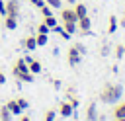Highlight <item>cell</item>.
I'll list each match as a JSON object with an SVG mask.
<instances>
[{
	"label": "cell",
	"mask_w": 125,
	"mask_h": 121,
	"mask_svg": "<svg viewBox=\"0 0 125 121\" xmlns=\"http://www.w3.org/2000/svg\"><path fill=\"white\" fill-rule=\"evenodd\" d=\"M37 31H39V33H45V35H47V33H49V27H47L45 23H39V27H37Z\"/></svg>",
	"instance_id": "cell-25"
},
{
	"label": "cell",
	"mask_w": 125,
	"mask_h": 121,
	"mask_svg": "<svg viewBox=\"0 0 125 121\" xmlns=\"http://www.w3.org/2000/svg\"><path fill=\"white\" fill-rule=\"evenodd\" d=\"M0 121H12V113H10V109L6 105L0 107Z\"/></svg>",
	"instance_id": "cell-15"
},
{
	"label": "cell",
	"mask_w": 125,
	"mask_h": 121,
	"mask_svg": "<svg viewBox=\"0 0 125 121\" xmlns=\"http://www.w3.org/2000/svg\"><path fill=\"white\" fill-rule=\"evenodd\" d=\"M4 25H6V29H16V27H18V18H14V16H4Z\"/></svg>",
	"instance_id": "cell-9"
},
{
	"label": "cell",
	"mask_w": 125,
	"mask_h": 121,
	"mask_svg": "<svg viewBox=\"0 0 125 121\" xmlns=\"http://www.w3.org/2000/svg\"><path fill=\"white\" fill-rule=\"evenodd\" d=\"M0 20H2V16H0Z\"/></svg>",
	"instance_id": "cell-34"
},
{
	"label": "cell",
	"mask_w": 125,
	"mask_h": 121,
	"mask_svg": "<svg viewBox=\"0 0 125 121\" xmlns=\"http://www.w3.org/2000/svg\"><path fill=\"white\" fill-rule=\"evenodd\" d=\"M74 47H76V49H78V51H80V55H82V57H84V55H86V47H84V45H82V43H76V45H74Z\"/></svg>",
	"instance_id": "cell-26"
},
{
	"label": "cell",
	"mask_w": 125,
	"mask_h": 121,
	"mask_svg": "<svg viewBox=\"0 0 125 121\" xmlns=\"http://www.w3.org/2000/svg\"><path fill=\"white\" fill-rule=\"evenodd\" d=\"M115 29H117V18H115V16H109V25H107V31H109V33H115Z\"/></svg>",
	"instance_id": "cell-18"
},
{
	"label": "cell",
	"mask_w": 125,
	"mask_h": 121,
	"mask_svg": "<svg viewBox=\"0 0 125 121\" xmlns=\"http://www.w3.org/2000/svg\"><path fill=\"white\" fill-rule=\"evenodd\" d=\"M55 117H57L55 109H47V113H45V121H55Z\"/></svg>",
	"instance_id": "cell-22"
},
{
	"label": "cell",
	"mask_w": 125,
	"mask_h": 121,
	"mask_svg": "<svg viewBox=\"0 0 125 121\" xmlns=\"http://www.w3.org/2000/svg\"><path fill=\"white\" fill-rule=\"evenodd\" d=\"M121 86L119 84H104L102 92H100V100L104 103H115L121 98Z\"/></svg>",
	"instance_id": "cell-1"
},
{
	"label": "cell",
	"mask_w": 125,
	"mask_h": 121,
	"mask_svg": "<svg viewBox=\"0 0 125 121\" xmlns=\"http://www.w3.org/2000/svg\"><path fill=\"white\" fill-rule=\"evenodd\" d=\"M119 25H121V27H125V14L119 18Z\"/></svg>",
	"instance_id": "cell-29"
},
{
	"label": "cell",
	"mask_w": 125,
	"mask_h": 121,
	"mask_svg": "<svg viewBox=\"0 0 125 121\" xmlns=\"http://www.w3.org/2000/svg\"><path fill=\"white\" fill-rule=\"evenodd\" d=\"M74 12H76V16H78V18H84V16H88V12H86V6H84V4H80V2H76V4H74Z\"/></svg>",
	"instance_id": "cell-13"
},
{
	"label": "cell",
	"mask_w": 125,
	"mask_h": 121,
	"mask_svg": "<svg viewBox=\"0 0 125 121\" xmlns=\"http://www.w3.org/2000/svg\"><path fill=\"white\" fill-rule=\"evenodd\" d=\"M12 72H14V76H16L18 80H23V82H33V74L29 72V66H27V62H25L23 59H18V60H16V64H14Z\"/></svg>",
	"instance_id": "cell-2"
},
{
	"label": "cell",
	"mask_w": 125,
	"mask_h": 121,
	"mask_svg": "<svg viewBox=\"0 0 125 121\" xmlns=\"http://www.w3.org/2000/svg\"><path fill=\"white\" fill-rule=\"evenodd\" d=\"M16 101H18V105H20V107H21V111H23V109H25V107H27V105H29V101H27V100H25V98H20V100H16Z\"/></svg>",
	"instance_id": "cell-24"
},
{
	"label": "cell",
	"mask_w": 125,
	"mask_h": 121,
	"mask_svg": "<svg viewBox=\"0 0 125 121\" xmlns=\"http://www.w3.org/2000/svg\"><path fill=\"white\" fill-rule=\"evenodd\" d=\"M6 16H14V18L20 16V2L18 0H8L6 2Z\"/></svg>",
	"instance_id": "cell-4"
},
{
	"label": "cell",
	"mask_w": 125,
	"mask_h": 121,
	"mask_svg": "<svg viewBox=\"0 0 125 121\" xmlns=\"http://www.w3.org/2000/svg\"><path fill=\"white\" fill-rule=\"evenodd\" d=\"M20 121H31V119H29V117H27V115H23V117H21V119H20Z\"/></svg>",
	"instance_id": "cell-31"
},
{
	"label": "cell",
	"mask_w": 125,
	"mask_h": 121,
	"mask_svg": "<svg viewBox=\"0 0 125 121\" xmlns=\"http://www.w3.org/2000/svg\"><path fill=\"white\" fill-rule=\"evenodd\" d=\"M72 111H74V107L70 105V101H62V103H61V107H59L61 117H70V115H72Z\"/></svg>",
	"instance_id": "cell-7"
},
{
	"label": "cell",
	"mask_w": 125,
	"mask_h": 121,
	"mask_svg": "<svg viewBox=\"0 0 125 121\" xmlns=\"http://www.w3.org/2000/svg\"><path fill=\"white\" fill-rule=\"evenodd\" d=\"M86 121H98V109H96V103H90V105H88Z\"/></svg>",
	"instance_id": "cell-8"
},
{
	"label": "cell",
	"mask_w": 125,
	"mask_h": 121,
	"mask_svg": "<svg viewBox=\"0 0 125 121\" xmlns=\"http://www.w3.org/2000/svg\"><path fill=\"white\" fill-rule=\"evenodd\" d=\"M123 53H125V47H123V45H117V47H115V57H117V59H121V57H123Z\"/></svg>",
	"instance_id": "cell-23"
},
{
	"label": "cell",
	"mask_w": 125,
	"mask_h": 121,
	"mask_svg": "<svg viewBox=\"0 0 125 121\" xmlns=\"http://www.w3.org/2000/svg\"><path fill=\"white\" fill-rule=\"evenodd\" d=\"M66 2H68V4H76V0H66Z\"/></svg>",
	"instance_id": "cell-33"
},
{
	"label": "cell",
	"mask_w": 125,
	"mask_h": 121,
	"mask_svg": "<svg viewBox=\"0 0 125 121\" xmlns=\"http://www.w3.org/2000/svg\"><path fill=\"white\" fill-rule=\"evenodd\" d=\"M0 16H6V2L0 0Z\"/></svg>",
	"instance_id": "cell-27"
},
{
	"label": "cell",
	"mask_w": 125,
	"mask_h": 121,
	"mask_svg": "<svg viewBox=\"0 0 125 121\" xmlns=\"http://www.w3.org/2000/svg\"><path fill=\"white\" fill-rule=\"evenodd\" d=\"M6 107L10 109V113H12V115H20V113H21V107L18 105V101H16V100H10V101L6 103Z\"/></svg>",
	"instance_id": "cell-10"
},
{
	"label": "cell",
	"mask_w": 125,
	"mask_h": 121,
	"mask_svg": "<svg viewBox=\"0 0 125 121\" xmlns=\"http://www.w3.org/2000/svg\"><path fill=\"white\" fill-rule=\"evenodd\" d=\"M43 23H45V25H47V27H49V29H55V27H57V25H59V23H57V18H55V16H47V18H45V21H43Z\"/></svg>",
	"instance_id": "cell-16"
},
{
	"label": "cell",
	"mask_w": 125,
	"mask_h": 121,
	"mask_svg": "<svg viewBox=\"0 0 125 121\" xmlns=\"http://www.w3.org/2000/svg\"><path fill=\"white\" fill-rule=\"evenodd\" d=\"M76 25H78L80 33H88V31H90V18H88V16H84V18H78Z\"/></svg>",
	"instance_id": "cell-6"
},
{
	"label": "cell",
	"mask_w": 125,
	"mask_h": 121,
	"mask_svg": "<svg viewBox=\"0 0 125 121\" xmlns=\"http://www.w3.org/2000/svg\"><path fill=\"white\" fill-rule=\"evenodd\" d=\"M23 47H25L27 51H33V49L37 47V41H35V37H25V39H23Z\"/></svg>",
	"instance_id": "cell-14"
},
{
	"label": "cell",
	"mask_w": 125,
	"mask_h": 121,
	"mask_svg": "<svg viewBox=\"0 0 125 121\" xmlns=\"http://www.w3.org/2000/svg\"><path fill=\"white\" fill-rule=\"evenodd\" d=\"M29 2H31L33 6H37V8H41V6L45 4V0H29Z\"/></svg>",
	"instance_id": "cell-28"
},
{
	"label": "cell",
	"mask_w": 125,
	"mask_h": 121,
	"mask_svg": "<svg viewBox=\"0 0 125 121\" xmlns=\"http://www.w3.org/2000/svg\"><path fill=\"white\" fill-rule=\"evenodd\" d=\"M27 66H29V72H31V74H39V72H41V62H39V60H29Z\"/></svg>",
	"instance_id": "cell-11"
},
{
	"label": "cell",
	"mask_w": 125,
	"mask_h": 121,
	"mask_svg": "<svg viewBox=\"0 0 125 121\" xmlns=\"http://www.w3.org/2000/svg\"><path fill=\"white\" fill-rule=\"evenodd\" d=\"M4 82H6V76H4L2 72H0V84H4Z\"/></svg>",
	"instance_id": "cell-30"
},
{
	"label": "cell",
	"mask_w": 125,
	"mask_h": 121,
	"mask_svg": "<svg viewBox=\"0 0 125 121\" xmlns=\"http://www.w3.org/2000/svg\"><path fill=\"white\" fill-rule=\"evenodd\" d=\"M123 47H125V45H123Z\"/></svg>",
	"instance_id": "cell-35"
},
{
	"label": "cell",
	"mask_w": 125,
	"mask_h": 121,
	"mask_svg": "<svg viewBox=\"0 0 125 121\" xmlns=\"http://www.w3.org/2000/svg\"><path fill=\"white\" fill-rule=\"evenodd\" d=\"M66 57H68V64H70V66H76V64L82 60V55H80V51H78L74 45L68 49V55H66Z\"/></svg>",
	"instance_id": "cell-3"
},
{
	"label": "cell",
	"mask_w": 125,
	"mask_h": 121,
	"mask_svg": "<svg viewBox=\"0 0 125 121\" xmlns=\"http://www.w3.org/2000/svg\"><path fill=\"white\" fill-rule=\"evenodd\" d=\"M61 18H62V21H74V23L78 21L74 8H61Z\"/></svg>",
	"instance_id": "cell-5"
},
{
	"label": "cell",
	"mask_w": 125,
	"mask_h": 121,
	"mask_svg": "<svg viewBox=\"0 0 125 121\" xmlns=\"http://www.w3.org/2000/svg\"><path fill=\"white\" fill-rule=\"evenodd\" d=\"M113 117H125V101H121L113 107Z\"/></svg>",
	"instance_id": "cell-12"
},
{
	"label": "cell",
	"mask_w": 125,
	"mask_h": 121,
	"mask_svg": "<svg viewBox=\"0 0 125 121\" xmlns=\"http://www.w3.org/2000/svg\"><path fill=\"white\" fill-rule=\"evenodd\" d=\"M62 29L72 35V33L76 31V23H74V21H62Z\"/></svg>",
	"instance_id": "cell-17"
},
{
	"label": "cell",
	"mask_w": 125,
	"mask_h": 121,
	"mask_svg": "<svg viewBox=\"0 0 125 121\" xmlns=\"http://www.w3.org/2000/svg\"><path fill=\"white\" fill-rule=\"evenodd\" d=\"M45 4H47V6H51V8H57V10H61V6H62V2H61V0H45Z\"/></svg>",
	"instance_id": "cell-21"
},
{
	"label": "cell",
	"mask_w": 125,
	"mask_h": 121,
	"mask_svg": "<svg viewBox=\"0 0 125 121\" xmlns=\"http://www.w3.org/2000/svg\"><path fill=\"white\" fill-rule=\"evenodd\" d=\"M35 41H37V45H39V47H43V45H47V35H45V33H37Z\"/></svg>",
	"instance_id": "cell-19"
},
{
	"label": "cell",
	"mask_w": 125,
	"mask_h": 121,
	"mask_svg": "<svg viewBox=\"0 0 125 121\" xmlns=\"http://www.w3.org/2000/svg\"><path fill=\"white\" fill-rule=\"evenodd\" d=\"M113 121H125V117H115Z\"/></svg>",
	"instance_id": "cell-32"
},
{
	"label": "cell",
	"mask_w": 125,
	"mask_h": 121,
	"mask_svg": "<svg viewBox=\"0 0 125 121\" xmlns=\"http://www.w3.org/2000/svg\"><path fill=\"white\" fill-rule=\"evenodd\" d=\"M41 14H43V18L53 16V8H51V6H47V4H43V6H41Z\"/></svg>",
	"instance_id": "cell-20"
}]
</instances>
